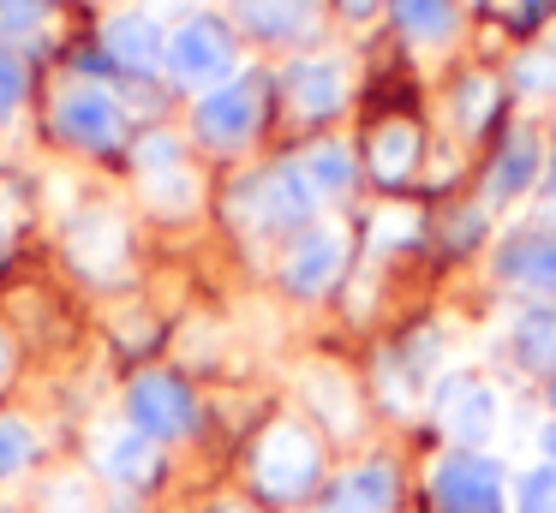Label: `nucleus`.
<instances>
[{
    "label": "nucleus",
    "instance_id": "18",
    "mask_svg": "<svg viewBox=\"0 0 556 513\" xmlns=\"http://www.w3.org/2000/svg\"><path fill=\"white\" fill-rule=\"evenodd\" d=\"M97 472L114 484H150L156 477V441L132 424H114L97 436Z\"/></svg>",
    "mask_w": 556,
    "mask_h": 513
},
{
    "label": "nucleus",
    "instance_id": "32",
    "mask_svg": "<svg viewBox=\"0 0 556 513\" xmlns=\"http://www.w3.org/2000/svg\"><path fill=\"white\" fill-rule=\"evenodd\" d=\"M407 239H419V215H407V209L377 215V245H407Z\"/></svg>",
    "mask_w": 556,
    "mask_h": 513
},
{
    "label": "nucleus",
    "instance_id": "23",
    "mask_svg": "<svg viewBox=\"0 0 556 513\" xmlns=\"http://www.w3.org/2000/svg\"><path fill=\"white\" fill-rule=\"evenodd\" d=\"M508 84H515L520 95H551L556 90V36H544V42H532L527 54H515Z\"/></svg>",
    "mask_w": 556,
    "mask_h": 513
},
{
    "label": "nucleus",
    "instance_id": "28",
    "mask_svg": "<svg viewBox=\"0 0 556 513\" xmlns=\"http://www.w3.org/2000/svg\"><path fill=\"white\" fill-rule=\"evenodd\" d=\"M18 102H25V60L0 42V126L18 114Z\"/></svg>",
    "mask_w": 556,
    "mask_h": 513
},
{
    "label": "nucleus",
    "instance_id": "2",
    "mask_svg": "<svg viewBox=\"0 0 556 513\" xmlns=\"http://www.w3.org/2000/svg\"><path fill=\"white\" fill-rule=\"evenodd\" d=\"M264 90H269V84L257 78V72H240V78L204 90V95H198V107H192L198 143H204V150H222V155L245 150V143L257 138V126H264Z\"/></svg>",
    "mask_w": 556,
    "mask_h": 513
},
{
    "label": "nucleus",
    "instance_id": "36",
    "mask_svg": "<svg viewBox=\"0 0 556 513\" xmlns=\"http://www.w3.org/2000/svg\"><path fill=\"white\" fill-rule=\"evenodd\" d=\"M544 191H551V203H556V150H551V162H544Z\"/></svg>",
    "mask_w": 556,
    "mask_h": 513
},
{
    "label": "nucleus",
    "instance_id": "16",
    "mask_svg": "<svg viewBox=\"0 0 556 513\" xmlns=\"http://www.w3.org/2000/svg\"><path fill=\"white\" fill-rule=\"evenodd\" d=\"M413 167H419V126L413 119H383V126L365 138V174L377 185H407Z\"/></svg>",
    "mask_w": 556,
    "mask_h": 513
},
{
    "label": "nucleus",
    "instance_id": "27",
    "mask_svg": "<svg viewBox=\"0 0 556 513\" xmlns=\"http://www.w3.org/2000/svg\"><path fill=\"white\" fill-rule=\"evenodd\" d=\"M515 508L520 513H556V465H532L515 489Z\"/></svg>",
    "mask_w": 556,
    "mask_h": 513
},
{
    "label": "nucleus",
    "instance_id": "33",
    "mask_svg": "<svg viewBox=\"0 0 556 513\" xmlns=\"http://www.w3.org/2000/svg\"><path fill=\"white\" fill-rule=\"evenodd\" d=\"M472 239H479V209L455 215V245H472Z\"/></svg>",
    "mask_w": 556,
    "mask_h": 513
},
{
    "label": "nucleus",
    "instance_id": "12",
    "mask_svg": "<svg viewBox=\"0 0 556 513\" xmlns=\"http://www.w3.org/2000/svg\"><path fill=\"white\" fill-rule=\"evenodd\" d=\"M288 102L300 107L305 119H336L341 102H348V72H341V60L329 54H305L288 66Z\"/></svg>",
    "mask_w": 556,
    "mask_h": 513
},
{
    "label": "nucleus",
    "instance_id": "14",
    "mask_svg": "<svg viewBox=\"0 0 556 513\" xmlns=\"http://www.w3.org/2000/svg\"><path fill=\"white\" fill-rule=\"evenodd\" d=\"M228 7L257 42H305L317 30V0H228Z\"/></svg>",
    "mask_w": 556,
    "mask_h": 513
},
{
    "label": "nucleus",
    "instance_id": "21",
    "mask_svg": "<svg viewBox=\"0 0 556 513\" xmlns=\"http://www.w3.org/2000/svg\"><path fill=\"white\" fill-rule=\"evenodd\" d=\"M389 7H395L401 36L419 42V48H443L448 36H455V24H460L455 0H389Z\"/></svg>",
    "mask_w": 556,
    "mask_h": 513
},
{
    "label": "nucleus",
    "instance_id": "5",
    "mask_svg": "<svg viewBox=\"0 0 556 513\" xmlns=\"http://www.w3.org/2000/svg\"><path fill=\"white\" fill-rule=\"evenodd\" d=\"M233 215H240L245 227H257V233H300V227H312L317 203L312 191L300 185V174L293 167H269V174H252L240 191H233Z\"/></svg>",
    "mask_w": 556,
    "mask_h": 513
},
{
    "label": "nucleus",
    "instance_id": "9",
    "mask_svg": "<svg viewBox=\"0 0 556 513\" xmlns=\"http://www.w3.org/2000/svg\"><path fill=\"white\" fill-rule=\"evenodd\" d=\"M102 48H109V60L121 72H132V78H144V72L162 66V54H168V30H162L156 12L132 7V12H114L109 30H102Z\"/></svg>",
    "mask_w": 556,
    "mask_h": 513
},
{
    "label": "nucleus",
    "instance_id": "17",
    "mask_svg": "<svg viewBox=\"0 0 556 513\" xmlns=\"http://www.w3.org/2000/svg\"><path fill=\"white\" fill-rule=\"evenodd\" d=\"M496 274L527 293H556V233H515L496 251Z\"/></svg>",
    "mask_w": 556,
    "mask_h": 513
},
{
    "label": "nucleus",
    "instance_id": "15",
    "mask_svg": "<svg viewBox=\"0 0 556 513\" xmlns=\"http://www.w3.org/2000/svg\"><path fill=\"white\" fill-rule=\"evenodd\" d=\"M389 508H395V472H389V460L341 472L329 484V496L317 501V513H389Z\"/></svg>",
    "mask_w": 556,
    "mask_h": 513
},
{
    "label": "nucleus",
    "instance_id": "25",
    "mask_svg": "<svg viewBox=\"0 0 556 513\" xmlns=\"http://www.w3.org/2000/svg\"><path fill=\"white\" fill-rule=\"evenodd\" d=\"M144 185H150V203H156V209L186 215V209L198 203V185H192V174H186V167H162V174H144Z\"/></svg>",
    "mask_w": 556,
    "mask_h": 513
},
{
    "label": "nucleus",
    "instance_id": "7",
    "mask_svg": "<svg viewBox=\"0 0 556 513\" xmlns=\"http://www.w3.org/2000/svg\"><path fill=\"white\" fill-rule=\"evenodd\" d=\"M341 269H348V233H341L336 221H312L293 233L288 257H281V281H288V293L300 298H324L329 286L341 281Z\"/></svg>",
    "mask_w": 556,
    "mask_h": 513
},
{
    "label": "nucleus",
    "instance_id": "13",
    "mask_svg": "<svg viewBox=\"0 0 556 513\" xmlns=\"http://www.w3.org/2000/svg\"><path fill=\"white\" fill-rule=\"evenodd\" d=\"M539 179H544V143H539V131L515 126V131L503 138V150L491 155L484 191H491V203H515V197H527Z\"/></svg>",
    "mask_w": 556,
    "mask_h": 513
},
{
    "label": "nucleus",
    "instance_id": "1",
    "mask_svg": "<svg viewBox=\"0 0 556 513\" xmlns=\"http://www.w3.org/2000/svg\"><path fill=\"white\" fill-rule=\"evenodd\" d=\"M233 60H240L233 24H222L216 12H192L186 24H174V30H168L162 72H168L180 90H216V84L233 78Z\"/></svg>",
    "mask_w": 556,
    "mask_h": 513
},
{
    "label": "nucleus",
    "instance_id": "39",
    "mask_svg": "<svg viewBox=\"0 0 556 513\" xmlns=\"http://www.w3.org/2000/svg\"><path fill=\"white\" fill-rule=\"evenodd\" d=\"M228 513H240V508H228Z\"/></svg>",
    "mask_w": 556,
    "mask_h": 513
},
{
    "label": "nucleus",
    "instance_id": "37",
    "mask_svg": "<svg viewBox=\"0 0 556 513\" xmlns=\"http://www.w3.org/2000/svg\"><path fill=\"white\" fill-rule=\"evenodd\" d=\"M7 358H13V352H7V341H0V376H7Z\"/></svg>",
    "mask_w": 556,
    "mask_h": 513
},
{
    "label": "nucleus",
    "instance_id": "26",
    "mask_svg": "<svg viewBox=\"0 0 556 513\" xmlns=\"http://www.w3.org/2000/svg\"><path fill=\"white\" fill-rule=\"evenodd\" d=\"M37 453V436H30L18 418H0V477H18Z\"/></svg>",
    "mask_w": 556,
    "mask_h": 513
},
{
    "label": "nucleus",
    "instance_id": "19",
    "mask_svg": "<svg viewBox=\"0 0 556 513\" xmlns=\"http://www.w3.org/2000/svg\"><path fill=\"white\" fill-rule=\"evenodd\" d=\"M293 174H300V185L312 191V203H336L353 191V179H359V167H353V150H341V143H312L305 155H293Z\"/></svg>",
    "mask_w": 556,
    "mask_h": 513
},
{
    "label": "nucleus",
    "instance_id": "22",
    "mask_svg": "<svg viewBox=\"0 0 556 513\" xmlns=\"http://www.w3.org/2000/svg\"><path fill=\"white\" fill-rule=\"evenodd\" d=\"M305 400H312L317 418H324L329 429H341V436L359 429V400H353V382L341 376V370H312V376H305Z\"/></svg>",
    "mask_w": 556,
    "mask_h": 513
},
{
    "label": "nucleus",
    "instance_id": "34",
    "mask_svg": "<svg viewBox=\"0 0 556 513\" xmlns=\"http://www.w3.org/2000/svg\"><path fill=\"white\" fill-rule=\"evenodd\" d=\"M377 7H383V0H341V12H348V18H371Z\"/></svg>",
    "mask_w": 556,
    "mask_h": 513
},
{
    "label": "nucleus",
    "instance_id": "24",
    "mask_svg": "<svg viewBox=\"0 0 556 513\" xmlns=\"http://www.w3.org/2000/svg\"><path fill=\"white\" fill-rule=\"evenodd\" d=\"M496 102H503L496 78H467V84L455 90V126H460V131H479L484 119L496 114Z\"/></svg>",
    "mask_w": 556,
    "mask_h": 513
},
{
    "label": "nucleus",
    "instance_id": "30",
    "mask_svg": "<svg viewBox=\"0 0 556 513\" xmlns=\"http://www.w3.org/2000/svg\"><path fill=\"white\" fill-rule=\"evenodd\" d=\"M49 7L54 0H0V30H37L42 18H49Z\"/></svg>",
    "mask_w": 556,
    "mask_h": 513
},
{
    "label": "nucleus",
    "instance_id": "8",
    "mask_svg": "<svg viewBox=\"0 0 556 513\" xmlns=\"http://www.w3.org/2000/svg\"><path fill=\"white\" fill-rule=\"evenodd\" d=\"M503 465L484 460V453H448L431 472V501L437 513H503Z\"/></svg>",
    "mask_w": 556,
    "mask_h": 513
},
{
    "label": "nucleus",
    "instance_id": "31",
    "mask_svg": "<svg viewBox=\"0 0 556 513\" xmlns=\"http://www.w3.org/2000/svg\"><path fill=\"white\" fill-rule=\"evenodd\" d=\"M138 167H144V174H162V167H180V143H174L168 131H150V138L138 143Z\"/></svg>",
    "mask_w": 556,
    "mask_h": 513
},
{
    "label": "nucleus",
    "instance_id": "35",
    "mask_svg": "<svg viewBox=\"0 0 556 513\" xmlns=\"http://www.w3.org/2000/svg\"><path fill=\"white\" fill-rule=\"evenodd\" d=\"M539 448H544V465H556V424L539 429Z\"/></svg>",
    "mask_w": 556,
    "mask_h": 513
},
{
    "label": "nucleus",
    "instance_id": "29",
    "mask_svg": "<svg viewBox=\"0 0 556 513\" xmlns=\"http://www.w3.org/2000/svg\"><path fill=\"white\" fill-rule=\"evenodd\" d=\"M42 513H97V508H90V489L78 477H54L42 489Z\"/></svg>",
    "mask_w": 556,
    "mask_h": 513
},
{
    "label": "nucleus",
    "instance_id": "20",
    "mask_svg": "<svg viewBox=\"0 0 556 513\" xmlns=\"http://www.w3.org/2000/svg\"><path fill=\"white\" fill-rule=\"evenodd\" d=\"M508 352L527 376H556V310L532 305L508 322Z\"/></svg>",
    "mask_w": 556,
    "mask_h": 513
},
{
    "label": "nucleus",
    "instance_id": "38",
    "mask_svg": "<svg viewBox=\"0 0 556 513\" xmlns=\"http://www.w3.org/2000/svg\"><path fill=\"white\" fill-rule=\"evenodd\" d=\"M551 406H556V376H551Z\"/></svg>",
    "mask_w": 556,
    "mask_h": 513
},
{
    "label": "nucleus",
    "instance_id": "6",
    "mask_svg": "<svg viewBox=\"0 0 556 513\" xmlns=\"http://www.w3.org/2000/svg\"><path fill=\"white\" fill-rule=\"evenodd\" d=\"M126 418H132V429H144L150 441H174L198 424V400H192V388H186V376H174V370H144V376L126 388Z\"/></svg>",
    "mask_w": 556,
    "mask_h": 513
},
{
    "label": "nucleus",
    "instance_id": "3",
    "mask_svg": "<svg viewBox=\"0 0 556 513\" xmlns=\"http://www.w3.org/2000/svg\"><path fill=\"white\" fill-rule=\"evenodd\" d=\"M252 477L269 501H300L324 477V448H317V436L305 424H276L252 453Z\"/></svg>",
    "mask_w": 556,
    "mask_h": 513
},
{
    "label": "nucleus",
    "instance_id": "10",
    "mask_svg": "<svg viewBox=\"0 0 556 513\" xmlns=\"http://www.w3.org/2000/svg\"><path fill=\"white\" fill-rule=\"evenodd\" d=\"M443 424L460 448H484V441L496 436V424H503V400H496L491 382L460 376V382H448V394H443Z\"/></svg>",
    "mask_w": 556,
    "mask_h": 513
},
{
    "label": "nucleus",
    "instance_id": "11",
    "mask_svg": "<svg viewBox=\"0 0 556 513\" xmlns=\"http://www.w3.org/2000/svg\"><path fill=\"white\" fill-rule=\"evenodd\" d=\"M66 251H73V262L90 274V281H114V274L126 269V221L109 215V209L78 215L73 233H66Z\"/></svg>",
    "mask_w": 556,
    "mask_h": 513
},
{
    "label": "nucleus",
    "instance_id": "4",
    "mask_svg": "<svg viewBox=\"0 0 556 513\" xmlns=\"http://www.w3.org/2000/svg\"><path fill=\"white\" fill-rule=\"evenodd\" d=\"M54 131H61L73 150L109 155V150H121V143H126V107L114 102L102 84L73 78L61 95H54Z\"/></svg>",
    "mask_w": 556,
    "mask_h": 513
}]
</instances>
